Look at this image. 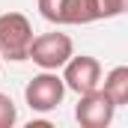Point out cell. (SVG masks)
<instances>
[{
    "label": "cell",
    "mask_w": 128,
    "mask_h": 128,
    "mask_svg": "<svg viewBox=\"0 0 128 128\" xmlns=\"http://www.w3.org/2000/svg\"><path fill=\"white\" fill-rule=\"evenodd\" d=\"M66 80L57 74V72H42V74H36L30 84L24 86V98H27V104H30V110L36 113H48V110H57L60 104H63L66 98Z\"/></svg>",
    "instance_id": "7a4b0ae2"
},
{
    "label": "cell",
    "mask_w": 128,
    "mask_h": 128,
    "mask_svg": "<svg viewBox=\"0 0 128 128\" xmlns=\"http://www.w3.org/2000/svg\"><path fill=\"white\" fill-rule=\"evenodd\" d=\"M18 122V107H15V101L6 96V92H0V128H12Z\"/></svg>",
    "instance_id": "9c48e42d"
},
{
    "label": "cell",
    "mask_w": 128,
    "mask_h": 128,
    "mask_svg": "<svg viewBox=\"0 0 128 128\" xmlns=\"http://www.w3.org/2000/svg\"><path fill=\"white\" fill-rule=\"evenodd\" d=\"M63 80L66 86L78 96H86L92 90H101V66L96 57L90 54H80V57H72L63 66Z\"/></svg>",
    "instance_id": "277c9868"
},
{
    "label": "cell",
    "mask_w": 128,
    "mask_h": 128,
    "mask_svg": "<svg viewBox=\"0 0 128 128\" xmlns=\"http://www.w3.org/2000/svg\"><path fill=\"white\" fill-rule=\"evenodd\" d=\"M72 57H74V42H72L66 33H42V36L33 39L30 60L39 66V68L57 72V68H63Z\"/></svg>",
    "instance_id": "3957f363"
},
{
    "label": "cell",
    "mask_w": 128,
    "mask_h": 128,
    "mask_svg": "<svg viewBox=\"0 0 128 128\" xmlns=\"http://www.w3.org/2000/svg\"><path fill=\"white\" fill-rule=\"evenodd\" d=\"M101 90H104V96L110 98L116 107L128 104V66H116V68H110L107 78L101 80Z\"/></svg>",
    "instance_id": "52a82bcc"
},
{
    "label": "cell",
    "mask_w": 128,
    "mask_h": 128,
    "mask_svg": "<svg viewBox=\"0 0 128 128\" xmlns=\"http://www.w3.org/2000/svg\"><path fill=\"white\" fill-rule=\"evenodd\" d=\"M113 113H116V104L104 96V90H92L80 96L74 107V119L84 128H107L113 122Z\"/></svg>",
    "instance_id": "5b68a950"
},
{
    "label": "cell",
    "mask_w": 128,
    "mask_h": 128,
    "mask_svg": "<svg viewBox=\"0 0 128 128\" xmlns=\"http://www.w3.org/2000/svg\"><path fill=\"white\" fill-rule=\"evenodd\" d=\"M39 12L51 24H90V21H96L90 0H39Z\"/></svg>",
    "instance_id": "8992f818"
},
{
    "label": "cell",
    "mask_w": 128,
    "mask_h": 128,
    "mask_svg": "<svg viewBox=\"0 0 128 128\" xmlns=\"http://www.w3.org/2000/svg\"><path fill=\"white\" fill-rule=\"evenodd\" d=\"M90 6H92V18L96 21L116 18V15L128 12V0H90Z\"/></svg>",
    "instance_id": "ba28073f"
},
{
    "label": "cell",
    "mask_w": 128,
    "mask_h": 128,
    "mask_svg": "<svg viewBox=\"0 0 128 128\" xmlns=\"http://www.w3.org/2000/svg\"><path fill=\"white\" fill-rule=\"evenodd\" d=\"M0 60H3V57H0Z\"/></svg>",
    "instance_id": "30bf717a"
},
{
    "label": "cell",
    "mask_w": 128,
    "mask_h": 128,
    "mask_svg": "<svg viewBox=\"0 0 128 128\" xmlns=\"http://www.w3.org/2000/svg\"><path fill=\"white\" fill-rule=\"evenodd\" d=\"M33 24L27 21V15L21 12H3L0 15V57L21 63L30 60V48H33Z\"/></svg>",
    "instance_id": "6da1fadb"
}]
</instances>
